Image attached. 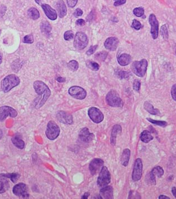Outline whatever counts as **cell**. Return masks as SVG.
<instances>
[{
	"mask_svg": "<svg viewBox=\"0 0 176 199\" xmlns=\"http://www.w3.org/2000/svg\"><path fill=\"white\" fill-rule=\"evenodd\" d=\"M69 95L75 99L78 100H84L87 96V92L82 87L73 86L68 90Z\"/></svg>",
	"mask_w": 176,
	"mask_h": 199,
	"instance_id": "obj_9",
	"label": "cell"
},
{
	"mask_svg": "<svg viewBox=\"0 0 176 199\" xmlns=\"http://www.w3.org/2000/svg\"><path fill=\"white\" fill-rule=\"evenodd\" d=\"M161 35L162 36L163 38L167 41L168 39V29L166 24H164L163 26H162L161 28Z\"/></svg>",
	"mask_w": 176,
	"mask_h": 199,
	"instance_id": "obj_37",
	"label": "cell"
},
{
	"mask_svg": "<svg viewBox=\"0 0 176 199\" xmlns=\"http://www.w3.org/2000/svg\"><path fill=\"white\" fill-rule=\"evenodd\" d=\"M79 138L80 140L84 143H89L94 139V135L89 133L87 128H83L79 132Z\"/></svg>",
	"mask_w": 176,
	"mask_h": 199,
	"instance_id": "obj_18",
	"label": "cell"
},
{
	"mask_svg": "<svg viewBox=\"0 0 176 199\" xmlns=\"http://www.w3.org/2000/svg\"><path fill=\"white\" fill-rule=\"evenodd\" d=\"M172 192L174 197L176 198V187H173L172 188Z\"/></svg>",
	"mask_w": 176,
	"mask_h": 199,
	"instance_id": "obj_54",
	"label": "cell"
},
{
	"mask_svg": "<svg viewBox=\"0 0 176 199\" xmlns=\"http://www.w3.org/2000/svg\"><path fill=\"white\" fill-rule=\"evenodd\" d=\"M171 93L172 98L174 100L176 101V84H174L172 87Z\"/></svg>",
	"mask_w": 176,
	"mask_h": 199,
	"instance_id": "obj_48",
	"label": "cell"
},
{
	"mask_svg": "<svg viewBox=\"0 0 176 199\" xmlns=\"http://www.w3.org/2000/svg\"><path fill=\"white\" fill-rule=\"evenodd\" d=\"M142 26H143L139 21L137 20L136 19L133 20L132 25H131V27L135 29V30H136V31H139L142 28Z\"/></svg>",
	"mask_w": 176,
	"mask_h": 199,
	"instance_id": "obj_40",
	"label": "cell"
},
{
	"mask_svg": "<svg viewBox=\"0 0 176 199\" xmlns=\"http://www.w3.org/2000/svg\"><path fill=\"white\" fill-rule=\"evenodd\" d=\"M3 62V54L0 52V64Z\"/></svg>",
	"mask_w": 176,
	"mask_h": 199,
	"instance_id": "obj_57",
	"label": "cell"
},
{
	"mask_svg": "<svg viewBox=\"0 0 176 199\" xmlns=\"http://www.w3.org/2000/svg\"><path fill=\"white\" fill-rule=\"evenodd\" d=\"M144 109L149 113L151 115H160V112L158 109L154 108L152 105L151 103L146 102L144 104Z\"/></svg>",
	"mask_w": 176,
	"mask_h": 199,
	"instance_id": "obj_26",
	"label": "cell"
},
{
	"mask_svg": "<svg viewBox=\"0 0 176 199\" xmlns=\"http://www.w3.org/2000/svg\"><path fill=\"white\" fill-rule=\"evenodd\" d=\"M149 23L151 26V33L153 39H156L158 37L159 23L156 15L151 14L149 17Z\"/></svg>",
	"mask_w": 176,
	"mask_h": 199,
	"instance_id": "obj_13",
	"label": "cell"
},
{
	"mask_svg": "<svg viewBox=\"0 0 176 199\" xmlns=\"http://www.w3.org/2000/svg\"><path fill=\"white\" fill-rule=\"evenodd\" d=\"M11 141L13 142V145L15 146L16 147L20 149H23L25 147V143L19 136H13Z\"/></svg>",
	"mask_w": 176,
	"mask_h": 199,
	"instance_id": "obj_28",
	"label": "cell"
},
{
	"mask_svg": "<svg viewBox=\"0 0 176 199\" xmlns=\"http://www.w3.org/2000/svg\"><path fill=\"white\" fill-rule=\"evenodd\" d=\"M88 44V39L87 35L83 32H77L74 37L73 46L78 50L85 48Z\"/></svg>",
	"mask_w": 176,
	"mask_h": 199,
	"instance_id": "obj_5",
	"label": "cell"
},
{
	"mask_svg": "<svg viewBox=\"0 0 176 199\" xmlns=\"http://www.w3.org/2000/svg\"><path fill=\"white\" fill-rule=\"evenodd\" d=\"M8 179L7 174H0V194L5 193L9 189L10 184Z\"/></svg>",
	"mask_w": 176,
	"mask_h": 199,
	"instance_id": "obj_19",
	"label": "cell"
},
{
	"mask_svg": "<svg viewBox=\"0 0 176 199\" xmlns=\"http://www.w3.org/2000/svg\"><path fill=\"white\" fill-rule=\"evenodd\" d=\"M104 165V161L101 159L95 158L93 159L89 164V169L91 174L94 176L101 171Z\"/></svg>",
	"mask_w": 176,
	"mask_h": 199,
	"instance_id": "obj_14",
	"label": "cell"
},
{
	"mask_svg": "<svg viewBox=\"0 0 176 199\" xmlns=\"http://www.w3.org/2000/svg\"><path fill=\"white\" fill-rule=\"evenodd\" d=\"M107 52L105 51L100 52L95 54L94 58L99 61H104L107 56Z\"/></svg>",
	"mask_w": 176,
	"mask_h": 199,
	"instance_id": "obj_34",
	"label": "cell"
},
{
	"mask_svg": "<svg viewBox=\"0 0 176 199\" xmlns=\"http://www.w3.org/2000/svg\"><path fill=\"white\" fill-rule=\"evenodd\" d=\"M78 0H67V5L68 6L69 8H74L78 3Z\"/></svg>",
	"mask_w": 176,
	"mask_h": 199,
	"instance_id": "obj_46",
	"label": "cell"
},
{
	"mask_svg": "<svg viewBox=\"0 0 176 199\" xmlns=\"http://www.w3.org/2000/svg\"><path fill=\"white\" fill-rule=\"evenodd\" d=\"M111 182V174L106 167L104 166L97 179V185L100 187L106 186Z\"/></svg>",
	"mask_w": 176,
	"mask_h": 199,
	"instance_id": "obj_7",
	"label": "cell"
},
{
	"mask_svg": "<svg viewBox=\"0 0 176 199\" xmlns=\"http://www.w3.org/2000/svg\"><path fill=\"white\" fill-rule=\"evenodd\" d=\"M44 0H35V3H37V4H38V5H41L43 3V2Z\"/></svg>",
	"mask_w": 176,
	"mask_h": 199,
	"instance_id": "obj_56",
	"label": "cell"
},
{
	"mask_svg": "<svg viewBox=\"0 0 176 199\" xmlns=\"http://www.w3.org/2000/svg\"><path fill=\"white\" fill-rule=\"evenodd\" d=\"M23 42L25 43H33V36L31 34H29V35H26V36H25L24 37Z\"/></svg>",
	"mask_w": 176,
	"mask_h": 199,
	"instance_id": "obj_41",
	"label": "cell"
},
{
	"mask_svg": "<svg viewBox=\"0 0 176 199\" xmlns=\"http://www.w3.org/2000/svg\"><path fill=\"white\" fill-rule=\"evenodd\" d=\"M148 67V61L146 59H142L141 61H135L131 65V70L134 74L141 77L145 76Z\"/></svg>",
	"mask_w": 176,
	"mask_h": 199,
	"instance_id": "obj_4",
	"label": "cell"
},
{
	"mask_svg": "<svg viewBox=\"0 0 176 199\" xmlns=\"http://www.w3.org/2000/svg\"><path fill=\"white\" fill-rule=\"evenodd\" d=\"M60 134V128L53 121H50L46 128V137L51 140H54L58 137Z\"/></svg>",
	"mask_w": 176,
	"mask_h": 199,
	"instance_id": "obj_6",
	"label": "cell"
},
{
	"mask_svg": "<svg viewBox=\"0 0 176 199\" xmlns=\"http://www.w3.org/2000/svg\"><path fill=\"white\" fill-rule=\"evenodd\" d=\"M130 151L129 149H125L123 151L122 156L121 157V163L124 167L128 166L130 159Z\"/></svg>",
	"mask_w": 176,
	"mask_h": 199,
	"instance_id": "obj_24",
	"label": "cell"
},
{
	"mask_svg": "<svg viewBox=\"0 0 176 199\" xmlns=\"http://www.w3.org/2000/svg\"><path fill=\"white\" fill-rule=\"evenodd\" d=\"M41 6L47 18L51 20H56L58 17V14L56 11L51 8V6L48 4L43 3Z\"/></svg>",
	"mask_w": 176,
	"mask_h": 199,
	"instance_id": "obj_15",
	"label": "cell"
},
{
	"mask_svg": "<svg viewBox=\"0 0 176 199\" xmlns=\"http://www.w3.org/2000/svg\"><path fill=\"white\" fill-rule=\"evenodd\" d=\"M34 89L38 97L34 101V107L39 109L43 107L51 95V91L43 82L36 80L34 82Z\"/></svg>",
	"mask_w": 176,
	"mask_h": 199,
	"instance_id": "obj_1",
	"label": "cell"
},
{
	"mask_svg": "<svg viewBox=\"0 0 176 199\" xmlns=\"http://www.w3.org/2000/svg\"><path fill=\"white\" fill-rule=\"evenodd\" d=\"M146 182L149 185H156V176L151 172L146 177Z\"/></svg>",
	"mask_w": 176,
	"mask_h": 199,
	"instance_id": "obj_30",
	"label": "cell"
},
{
	"mask_svg": "<svg viewBox=\"0 0 176 199\" xmlns=\"http://www.w3.org/2000/svg\"><path fill=\"white\" fill-rule=\"evenodd\" d=\"M56 81L59 82H66V78L63 77H58L56 79Z\"/></svg>",
	"mask_w": 176,
	"mask_h": 199,
	"instance_id": "obj_52",
	"label": "cell"
},
{
	"mask_svg": "<svg viewBox=\"0 0 176 199\" xmlns=\"http://www.w3.org/2000/svg\"><path fill=\"white\" fill-rule=\"evenodd\" d=\"M114 1H115V2L114 3V5L115 6L123 5L126 2V0H114Z\"/></svg>",
	"mask_w": 176,
	"mask_h": 199,
	"instance_id": "obj_49",
	"label": "cell"
},
{
	"mask_svg": "<svg viewBox=\"0 0 176 199\" xmlns=\"http://www.w3.org/2000/svg\"><path fill=\"white\" fill-rule=\"evenodd\" d=\"M13 191L16 196L23 199H28L29 197L27 186L24 183H19L15 185L13 187Z\"/></svg>",
	"mask_w": 176,
	"mask_h": 199,
	"instance_id": "obj_10",
	"label": "cell"
},
{
	"mask_svg": "<svg viewBox=\"0 0 176 199\" xmlns=\"http://www.w3.org/2000/svg\"><path fill=\"white\" fill-rule=\"evenodd\" d=\"M119 44V40L116 37H109L105 41L104 46L106 49L114 51L117 49Z\"/></svg>",
	"mask_w": 176,
	"mask_h": 199,
	"instance_id": "obj_17",
	"label": "cell"
},
{
	"mask_svg": "<svg viewBox=\"0 0 176 199\" xmlns=\"http://www.w3.org/2000/svg\"><path fill=\"white\" fill-rule=\"evenodd\" d=\"M147 120H148L149 122L153 123L156 125H158L160 127L165 128L167 125V123L166 121H157V120H153L150 118H147Z\"/></svg>",
	"mask_w": 176,
	"mask_h": 199,
	"instance_id": "obj_36",
	"label": "cell"
},
{
	"mask_svg": "<svg viewBox=\"0 0 176 199\" xmlns=\"http://www.w3.org/2000/svg\"></svg>",
	"mask_w": 176,
	"mask_h": 199,
	"instance_id": "obj_60",
	"label": "cell"
},
{
	"mask_svg": "<svg viewBox=\"0 0 176 199\" xmlns=\"http://www.w3.org/2000/svg\"><path fill=\"white\" fill-rule=\"evenodd\" d=\"M7 8L4 5H0V19L3 18L5 15L6 12Z\"/></svg>",
	"mask_w": 176,
	"mask_h": 199,
	"instance_id": "obj_45",
	"label": "cell"
},
{
	"mask_svg": "<svg viewBox=\"0 0 176 199\" xmlns=\"http://www.w3.org/2000/svg\"><path fill=\"white\" fill-rule=\"evenodd\" d=\"M56 118L60 122L67 125L73 123V117L71 115L64 111H59L56 114Z\"/></svg>",
	"mask_w": 176,
	"mask_h": 199,
	"instance_id": "obj_16",
	"label": "cell"
},
{
	"mask_svg": "<svg viewBox=\"0 0 176 199\" xmlns=\"http://www.w3.org/2000/svg\"><path fill=\"white\" fill-rule=\"evenodd\" d=\"M74 34L73 31H67L64 33V38L66 41H69L74 38Z\"/></svg>",
	"mask_w": 176,
	"mask_h": 199,
	"instance_id": "obj_39",
	"label": "cell"
},
{
	"mask_svg": "<svg viewBox=\"0 0 176 199\" xmlns=\"http://www.w3.org/2000/svg\"><path fill=\"white\" fill-rule=\"evenodd\" d=\"M86 66L88 68L92 70L93 71H98L100 69V66L99 65L97 64V62L94 61H88L86 62Z\"/></svg>",
	"mask_w": 176,
	"mask_h": 199,
	"instance_id": "obj_31",
	"label": "cell"
},
{
	"mask_svg": "<svg viewBox=\"0 0 176 199\" xmlns=\"http://www.w3.org/2000/svg\"><path fill=\"white\" fill-rule=\"evenodd\" d=\"M20 80L19 77L14 74L8 75L1 82V87L3 92L8 93L13 88L20 84Z\"/></svg>",
	"mask_w": 176,
	"mask_h": 199,
	"instance_id": "obj_2",
	"label": "cell"
},
{
	"mask_svg": "<svg viewBox=\"0 0 176 199\" xmlns=\"http://www.w3.org/2000/svg\"><path fill=\"white\" fill-rule=\"evenodd\" d=\"M101 199H112L114 198L112 187L106 186L100 190Z\"/></svg>",
	"mask_w": 176,
	"mask_h": 199,
	"instance_id": "obj_21",
	"label": "cell"
},
{
	"mask_svg": "<svg viewBox=\"0 0 176 199\" xmlns=\"http://www.w3.org/2000/svg\"><path fill=\"white\" fill-rule=\"evenodd\" d=\"M51 26L50 23H49L47 21H43L40 24V30L42 32V33H43L45 35H49L51 32Z\"/></svg>",
	"mask_w": 176,
	"mask_h": 199,
	"instance_id": "obj_25",
	"label": "cell"
},
{
	"mask_svg": "<svg viewBox=\"0 0 176 199\" xmlns=\"http://www.w3.org/2000/svg\"><path fill=\"white\" fill-rule=\"evenodd\" d=\"M3 131H2V130H1V129H0V139H2V138H3Z\"/></svg>",
	"mask_w": 176,
	"mask_h": 199,
	"instance_id": "obj_58",
	"label": "cell"
},
{
	"mask_svg": "<svg viewBox=\"0 0 176 199\" xmlns=\"http://www.w3.org/2000/svg\"><path fill=\"white\" fill-rule=\"evenodd\" d=\"M121 131H122V128L121 126L119 125H115L114 126V127L112 128L111 139H110V142L112 145H115L116 144L117 134L121 133Z\"/></svg>",
	"mask_w": 176,
	"mask_h": 199,
	"instance_id": "obj_23",
	"label": "cell"
},
{
	"mask_svg": "<svg viewBox=\"0 0 176 199\" xmlns=\"http://www.w3.org/2000/svg\"><path fill=\"white\" fill-rule=\"evenodd\" d=\"M89 196V192H86L85 194H84V195H83L82 196V199H88V197Z\"/></svg>",
	"mask_w": 176,
	"mask_h": 199,
	"instance_id": "obj_53",
	"label": "cell"
},
{
	"mask_svg": "<svg viewBox=\"0 0 176 199\" xmlns=\"http://www.w3.org/2000/svg\"><path fill=\"white\" fill-rule=\"evenodd\" d=\"M141 140L145 143L150 142L153 139V136L152 135L151 132L148 130H144L143 131L140 136Z\"/></svg>",
	"mask_w": 176,
	"mask_h": 199,
	"instance_id": "obj_27",
	"label": "cell"
},
{
	"mask_svg": "<svg viewBox=\"0 0 176 199\" xmlns=\"http://www.w3.org/2000/svg\"><path fill=\"white\" fill-rule=\"evenodd\" d=\"M82 15H83V11L79 8L76 9L73 13V15L76 18H79L80 16H81Z\"/></svg>",
	"mask_w": 176,
	"mask_h": 199,
	"instance_id": "obj_47",
	"label": "cell"
},
{
	"mask_svg": "<svg viewBox=\"0 0 176 199\" xmlns=\"http://www.w3.org/2000/svg\"><path fill=\"white\" fill-rule=\"evenodd\" d=\"M18 116V112L14 108L10 106L4 105L0 107V122H3L8 118H15Z\"/></svg>",
	"mask_w": 176,
	"mask_h": 199,
	"instance_id": "obj_8",
	"label": "cell"
},
{
	"mask_svg": "<svg viewBox=\"0 0 176 199\" xmlns=\"http://www.w3.org/2000/svg\"><path fill=\"white\" fill-rule=\"evenodd\" d=\"M8 177L10 179L13 183H15L17 181L18 179L20 177V175L17 173H6Z\"/></svg>",
	"mask_w": 176,
	"mask_h": 199,
	"instance_id": "obj_42",
	"label": "cell"
},
{
	"mask_svg": "<svg viewBox=\"0 0 176 199\" xmlns=\"http://www.w3.org/2000/svg\"><path fill=\"white\" fill-rule=\"evenodd\" d=\"M133 14L137 17H142L144 15V9L142 7L136 8L133 10Z\"/></svg>",
	"mask_w": 176,
	"mask_h": 199,
	"instance_id": "obj_38",
	"label": "cell"
},
{
	"mask_svg": "<svg viewBox=\"0 0 176 199\" xmlns=\"http://www.w3.org/2000/svg\"><path fill=\"white\" fill-rule=\"evenodd\" d=\"M94 11L92 10L89 14H88V15L87 16V18H86V20L87 21H91L93 20V19L94 18Z\"/></svg>",
	"mask_w": 176,
	"mask_h": 199,
	"instance_id": "obj_50",
	"label": "cell"
},
{
	"mask_svg": "<svg viewBox=\"0 0 176 199\" xmlns=\"http://www.w3.org/2000/svg\"><path fill=\"white\" fill-rule=\"evenodd\" d=\"M88 115L90 119L95 123H100L104 120V116L102 112L96 107H91L88 111Z\"/></svg>",
	"mask_w": 176,
	"mask_h": 199,
	"instance_id": "obj_12",
	"label": "cell"
},
{
	"mask_svg": "<svg viewBox=\"0 0 176 199\" xmlns=\"http://www.w3.org/2000/svg\"><path fill=\"white\" fill-rule=\"evenodd\" d=\"M1 29H0V34H1Z\"/></svg>",
	"mask_w": 176,
	"mask_h": 199,
	"instance_id": "obj_59",
	"label": "cell"
},
{
	"mask_svg": "<svg viewBox=\"0 0 176 199\" xmlns=\"http://www.w3.org/2000/svg\"><path fill=\"white\" fill-rule=\"evenodd\" d=\"M98 46L97 45H94V46H92L88 50H87L86 52V54L87 56H91L92 55V54H93L94 53V52L96 51V49L97 48Z\"/></svg>",
	"mask_w": 176,
	"mask_h": 199,
	"instance_id": "obj_44",
	"label": "cell"
},
{
	"mask_svg": "<svg viewBox=\"0 0 176 199\" xmlns=\"http://www.w3.org/2000/svg\"><path fill=\"white\" fill-rule=\"evenodd\" d=\"M107 105L112 107H123L124 105L123 100L115 90H111L109 92L106 97Z\"/></svg>",
	"mask_w": 176,
	"mask_h": 199,
	"instance_id": "obj_3",
	"label": "cell"
},
{
	"mask_svg": "<svg viewBox=\"0 0 176 199\" xmlns=\"http://www.w3.org/2000/svg\"><path fill=\"white\" fill-rule=\"evenodd\" d=\"M151 172L158 177H161L164 174L163 169L160 166L155 167Z\"/></svg>",
	"mask_w": 176,
	"mask_h": 199,
	"instance_id": "obj_32",
	"label": "cell"
},
{
	"mask_svg": "<svg viewBox=\"0 0 176 199\" xmlns=\"http://www.w3.org/2000/svg\"><path fill=\"white\" fill-rule=\"evenodd\" d=\"M132 58L130 54H121L117 58V62L122 66H127L131 62Z\"/></svg>",
	"mask_w": 176,
	"mask_h": 199,
	"instance_id": "obj_22",
	"label": "cell"
},
{
	"mask_svg": "<svg viewBox=\"0 0 176 199\" xmlns=\"http://www.w3.org/2000/svg\"><path fill=\"white\" fill-rule=\"evenodd\" d=\"M143 173V162L141 158L136 159L133 168L132 179L134 181H138L141 179Z\"/></svg>",
	"mask_w": 176,
	"mask_h": 199,
	"instance_id": "obj_11",
	"label": "cell"
},
{
	"mask_svg": "<svg viewBox=\"0 0 176 199\" xmlns=\"http://www.w3.org/2000/svg\"><path fill=\"white\" fill-rule=\"evenodd\" d=\"M85 21L82 19H79L76 21V24L77 26H83L85 25Z\"/></svg>",
	"mask_w": 176,
	"mask_h": 199,
	"instance_id": "obj_51",
	"label": "cell"
},
{
	"mask_svg": "<svg viewBox=\"0 0 176 199\" xmlns=\"http://www.w3.org/2000/svg\"><path fill=\"white\" fill-rule=\"evenodd\" d=\"M28 15L33 20H37L40 17V13L37 9L30 8L28 10Z\"/></svg>",
	"mask_w": 176,
	"mask_h": 199,
	"instance_id": "obj_29",
	"label": "cell"
},
{
	"mask_svg": "<svg viewBox=\"0 0 176 199\" xmlns=\"http://www.w3.org/2000/svg\"><path fill=\"white\" fill-rule=\"evenodd\" d=\"M141 82L139 80L135 79L133 82V89L136 92H139L141 88Z\"/></svg>",
	"mask_w": 176,
	"mask_h": 199,
	"instance_id": "obj_43",
	"label": "cell"
},
{
	"mask_svg": "<svg viewBox=\"0 0 176 199\" xmlns=\"http://www.w3.org/2000/svg\"><path fill=\"white\" fill-rule=\"evenodd\" d=\"M159 199H170V198L168 196H166L164 195H161L159 196Z\"/></svg>",
	"mask_w": 176,
	"mask_h": 199,
	"instance_id": "obj_55",
	"label": "cell"
},
{
	"mask_svg": "<svg viewBox=\"0 0 176 199\" xmlns=\"http://www.w3.org/2000/svg\"><path fill=\"white\" fill-rule=\"evenodd\" d=\"M117 75L121 79H129L131 76V74L130 72L119 71L117 72Z\"/></svg>",
	"mask_w": 176,
	"mask_h": 199,
	"instance_id": "obj_33",
	"label": "cell"
},
{
	"mask_svg": "<svg viewBox=\"0 0 176 199\" xmlns=\"http://www.w3.org/2000/svg\"><path fill=\"white\" fill-rule=\"evenodd\" d=\"M68 67L72 71H76L79 67V64L76 60H71L68 63Z\"/></svg>",
	"mask_w": 176,
	"mask_h": 199,
	"instance_id": "obj_35",
	"label": "cell"
},
{
	"mask_svg": "<svg viewBox=\"0 0 176 199\" xmlns=\"http://www.w3.org/2000/svg\"><path fill=\"white\" fill-rule=\"evenodd\" d=\"M56 8L59 18H63L66 16L67 9L63 0H58L56 2Z\"/></svg>",
	"mask_w": 176,
	"mask_h": 199,
	"instance_id": "obj_20",
	"label": "cell"
}]
</instances>
